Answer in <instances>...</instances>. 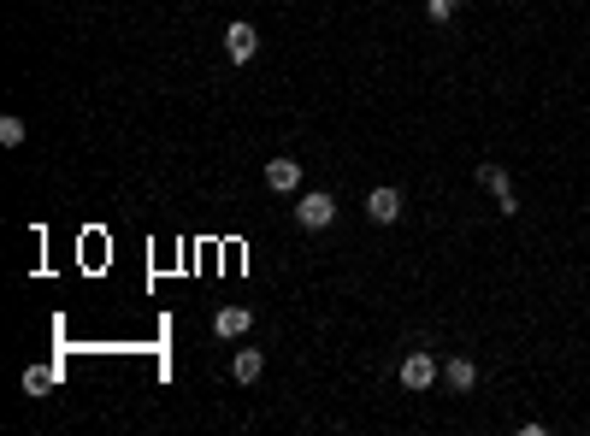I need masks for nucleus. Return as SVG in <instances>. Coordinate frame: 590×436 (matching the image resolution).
<instances>
[{
	"instance_id": "obj_1",
	"label": "nucleus",
	"mask_w": 590,
	"mask_h": 436,
	"mask_svg": "<svg viewBox=\"0 0 590 436\" xmlns=\"http://www.w3.org/2000/svg\"><path fill=\"white\" fill-rule=\"evenodd\" d=\"M254 53H260V30H254L248 18H230L225 24V60L230 65H254Z\"/></svg>"
},
{
	"instance_id": "obj_10",
	"label": "nucleus",
	"mask_w": 590,
	"mask_h": 436,
	"mask_svg": "<svg viewBox=\"0 0 590 436\" xmlns=\"http://www.w3.org/2000/svg\"><path fill=\"white\" fill-rule=\"evenodd\" d=\"M48 389H53V372L48 366H30L24 372V395H48Z\"/></svg>"
},
{
	"instance_id": "obj_8",
	"label": "nucleus",
	"mask_w": 590,
	"mask_h": 436,
	"mask_svg": "<svg viewBox=\"0 0 590 436\" xmlns=\"http://www.w3.org/2000/svg\"><path fill=\"white\" fill-rule=\"evenodd\" d=\"M260 372H266V354L260 348H242L237 360H230V377H237V384H254Z\"/></svg>"
},
{
	"instance_id": "obj_6",
	"label": "nucleus",
	"mask_w": 590,
	"mask_h": 436,
	"mask_svg": "<svg viewBox=\"0 0 590 436\" xmlns=\"http://www.w3.org/2000/svg\"><path fill=\"white\" fill-rule=\"evenodd\" d=\"M402 384L414 389V395H419V389H431V384H437V360H431L426 348H414V354L402 360Z\"/></svg>"
},
{
	"instance_id": "obj_2",
	"label": "nucleus",
	"mask_w": 590,
	"mask_h": 436,
	"mask_svg": "<svg viewBox=\"0 0 590 436\" xmlns=\"http://www.w3.org/2000/svg\"><path fill=\"white\" fill-rule=\"evenodd\" d=\"M331 218H337V200H331L325 189H307V195H295V225H302V230H325Z\"/></svg>"
},
{
	"instance_id": "obj_3",
	"label": "nucleus",
	"mask_w": 590,
	"mask_h": 436,
	"mask_svg": "<svg viewBox=\"0 0 590 436\" xmlns=\"http://www.w3.org/2000/svg\"><path fill=\"white\" fill-rule=\"evenodd\" d=\"M478 183H484L490 195H496V207H502L508 218H514V212H520V200H514V183H508V172H502V165H496V160H484V165H478Z\"/></svg>"
},
{
	"instance_id": "obj_12",
	"label": "nucleus",
	"mask_w": 590,
	"mask_h": 436,
	"mask_svg": "<svg viewBox=\"0 0 590 436\" xmlns=\"http://www.w3.org/2000/svg\"><path fill=\"white\" fill-rule=\"evenodd\" d=\"M454 13H461V0H426V18H431V24H449Z\"/></svg>"
},
{
	"instance_id": "obj_9",
	"label": "nucleus",
	"mask_w": 590,
	"mask_h": 436,
	"mask_svg": "<svg viewBox=\"0 0 590 436\" xmlns=\"http://www.w3.org/2000/svg\"><path fill=\"white\" fill-rule=\"evenodd\" d=\"M443 377H449V389H461V395H466V389L478 384V366H473V360H461V354H454V360L443 366Z\"/></svg>"
},
{
	"instance_id": "obj_5",
	"label": "nucleus",
	"mask_w": 590,
	"mask_h": 436,
	"mask_svg": "<svg viewBox=\"0 0 590 436\" xmlns=\"http://www.w3.org/2000/svg\"><path fill=\"white\" fill-rule=\"evenodd\" d=\"M366 218H372V225H396V218H402V189H372V195H366Z\"/></svg>"
},
{
	"instance_id": "obj_4",
	"label": "nucleus",
	"mask_w": 590,
	"mask_h": 436,
	"mask_svg": "<svg viewBox=\"0 0 590 436\" xmlns=\"http://www.w3.org/2000/svg\"><path fill=\"white\" fill-rule=\"evenodd\" d=\"M266 189L272 195H302V160H266Z\"/></svg>"
},
{
	"instance_id": "obj_11",
	"label": "nucleus",
	"mask_w": 590,
	"mask_h": 436,
	"mask_svg": "<svg viewBox=\"0 0 590 436\" xmlns=\"http://www.w3.org/2000/svg\"><path fill=\"white\" fill-rule=\"evenodd\" d=\"M18 142H24V118L6 113V118H0V148H18Z\"/></svg>"
},
{
	"instance_id": "obj_7",
	"label": "nucleus",
	"mask_w": 590,
	"mask_h": 436,
	"mask_svg": "<svg viewBox=\"0 0 590 436\" xmlns=\"http://www.w3.org/2000/svg\"><path fill=\"white\" fill-rule=\"evenodd\" d=\"M248 324H254L248 307H219V312H213V337L237 342V337H248Z\"/></svg>"
}]
</instances>
